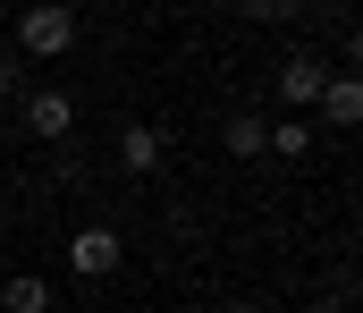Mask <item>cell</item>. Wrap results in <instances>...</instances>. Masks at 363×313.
<instances>
[{"instance_id":"cell-1","label":"cell","mask_w":363,"mask_h":313,"mask_svg":"<svg viewBox=\"0 0 363 313\" xmlns=\"http://www.w3.org/2000/svg\"><path fill=\"white\" fill-rule=\"evenodd\" d=\"M77 43V9H60V0H34L26 17H17V60L34 68V60H60Z\"/></svg>"},{"instance_id":"cell-9","label":"cell","mask_w":363,"mask_h":313,"mask_svg":"<svg viewBox=\"0 0 363 313\" xmlns=\"http://www.w3.org/2000/svg\"><path fill=\"white\" fill-rule=\"evenodd\" d=\"M271 153L279 161H304L313 153V119H271Z\"/></svg>"},{"instance_id":"cell-5","label":"cell","mask_w":363,"mask_h":313,"mask_svg":"<svg viewBox=\"0 0 363 313\" xmlns=\"http://www.w3.org/2000/svg\"><path fill=\"white\" fill-rule=\"evenodd\" d=\"M161 153H169V144H161V127H152V119H127V127H118V170H127V178H152V170H161Z\"/></svg>"},{"instance_id":"cell-6","label":"cell","mask_w":363,"mask_h":313,"mask_svg":"<svg viewBox=\"0 0 363 313\" xmlns=\"http://www.w3.org/2000/svg\"><path fill=\"white\" fill-rule=\"evenodd\" d=\"M220 144H228L237 161H262V153H271V119H262V110H228V127H220Z\"/></svg>"},{"instance_id":"cell-8","label":"cell","mask_w":363,"mask_h":313,"mask_svg":"<svg viewBox=\"0 0 363 313\" xmlns=\"http://www.w3.org/2000/svg\"><path fill=\"white\" fill-rule=\"evenodd\" d=\"M313 110H321L330 127H355V119H363V85H355V77H330V85H321V102H313Z\"/></svg>"},{"instance_id":"cell-2","label":"cell","mask_w":363,"mask_h":313,"mask_svg":"<svg viewBox=\"0 0 363 313\" xmlns=\"http://www.w3.org/2000/svg\"><path fill=\"white\" fill-rule=\"evenodd\" d=\"M330 77H338V68H330V60H321V51L304 43V51H287V60H279L271 94L287 102V119H313V102H321V85H330Z\"/></svg>"},{"instance_id":"cell-3","label":"cell","mask_w":363,"mask_h":313,"mask_svg":"<svg viewBox=\"0 0 363 313\" xmlns=\"http://www.w3.org/2000/svg\"><path fill=\"white\" fill-rule=\"evenodd\" d=\"M26 136H43V144H68V136H77V102H68L60 85H34V94H26Z\"/></svg>"},{"instance_id":"cell-7","label":"cell","mask_w":363,"mask_h":313,"mask_svg":"<svg viewBox=\"0 0 363 313\" xmlns=\"http://www.w3.org/2000/svg\"><path fill=\"white\" fill-rule=\"evenodd\" d=\"M60 305V288L43 280V271H9V288H0V313H51Z\"/></svg>"},{"instance_id":"cell-11","label":"cell","mask_w":363,"mask_h":313,"mask_svg":"<svg viewBox=\"0 0 363 313\" xmlns=\"http://www.w3.org/2000/svg\"><path fill=\"white\" fill-rule=\"evenodd\" d=\"M220 313H262V305H254V297H237V305H220Z\"/></svg>"},{"instance_id":"cell-10","label":"cell","mask_w":363,"mask_h":313,"mask_svg":"<svg viewBox=\"0 0 363 313\" xmlns=\"http://www.w3.org/2000/svg\"><path fill=\"white\" fill-rule=\"evenodd\" d=\"M17 94H26V60H17V51H0V102H17Z\"/></svg>"},{"instance_id":"cell-4","label":"cell","mask_w":363,"mask_h":313,"mask_svg":"<svg viewBox=\"0 0 363 313\" xmlns=\"http://www.w3.org/2000/svg\"><path fill=\"white\" fill-rule=\"evenodd\" d=\"M118 254H127V246H118V229H77V237H68V271H85V280H110V271H118Z\"/></svg>"}]
</instances>
